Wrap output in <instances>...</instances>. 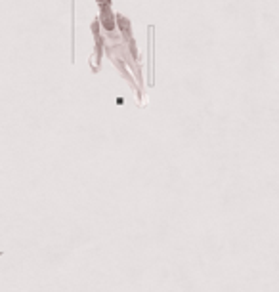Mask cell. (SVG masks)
<instances>
[{"label":"cell","instance_id":"obj_1","mask_svg":"<svg viewBox=\"0 0 279 292\" xmlns=\"http://www.w3.org/2000/svg\"><path fill=\"white\" fill-rule=\"evenodd\" d=\"M102 23H104V27L107 29V31H113V16H111V12H109V6H105V8H102Z\"/></svg>","mask_w":279,"mask_h":292},{"label":"cell","instance_id":"obj_2","mask_svg":"<svg viewBox=\"0 0 279 292\" xmlns=\"http://www.w3.org/2000/svg\"><path fill=\"white\" fill-rule=\"evenodd\" d=\"M0 256H4V252H2V250H0Z\"/></svg>","mask_w":279,"mask_h":292}]
</instances>
